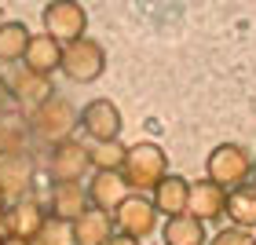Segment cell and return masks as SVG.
Listing matches in <instances>:
<instances>
[{
	"label": "cell",
	"instance_id": "obj_1",
	"mask_svg": "<svg viewBox=\"0 0 256 245\" xmlns=\"http://www.w3.org/2000/svg\"><path fill=\"white\" fill-rule=\"evenodd\" d=\"M121 176H124V183H128L132 194L154 190V186L168 176V154L158 143H132L128 154H124Z\"/></svg>",
	"mask_w": 256,
	"mask_h": 245
},
{
	"label": "cell",
	"instance_id": "obj_2",
	"mask_svg": "<svg viewBox=\"0 0 256 245\" xmlns=\"http://www.w3.org/2000/svg\"><path fill=\"white\" fill-rule=\"evenodd\" d=\"M77 121H80V114L74 110V102H70L66 96H52V99H44L40 106L30 110V128H33V136L44 139V143H52V146L74 139L70 132L77 128Z\"/></svg>",
	"mask_w": 256,
	"mask_h": 245
},
{
	"label": "cell",
	"instance_id": "obj_3",
	"mask_svg": "<svg viewBox=\"0 0 256 245\" xmlns=\"http://www.w3.org/2000/svg\"><path fill=\"white\" fill-rule=\"evenodd\" d=\"M252 176V154L242 143H220L212 154L205 158V180L224 186V190H238L242 183H249Z\"/></svg>",
	"mask_w": 256,
	"mask_h": 245
},
{
	"label": "cell",
	"instance_id": "obj_4",
	"mask_svg": "<svg viewBox=\"0 0 256 245\" xmlns=\"http://www.w3.org/2000/svg\"><path fill=\"white\" fill-rule=\"evenodd\" d=\"M102 70H106V52H102L99 40L80 37L62 48V74L74 84H92V80L102 77Z\"/></svg>",
	"mask_w": 256,
	"mask_h": 245
},
{
	"label": "cell",
	"instance_id": "obj_5",
	"mask_svg": "<svg viewBox=\"0 0 256 245\" xmlns=\"http://www.w3.org/2000/svg\"><path fill=\"white\" fill-rule=\"evenodd\" d=\"M158 220L161 216H158V208H154L150 198L128 194L121 202V208L114 212V230L124 234V238H132V242H143V238H150L158 230Z\"/></svg>",
	"mask_w": 256,
	"mask_h": 245
},
{
	"label": "cell",
	"instance_id": "obj_6",
	"mask_svg": "<svg viewBox=\"0 0 256 245\" xmlns=\"http://www.w3.org/2000/svg\"><path fill=\"white\" fill-rule=\"evenodd\" d=\"M44 33H48L52 40H59L62 48L66 44H74L84 37L88 30V11L80 4H70V0H59V4H48L44 8Z\"/></svg>",
	"mask_w": 256,
	"mask_h": 245
},
{
	"label": "cell",
	"instance_id": "obj_7",
	"mask_svg": "<svg viewBox=\"0 0 256 245\" xmlns=\"http://www.w3.org/2000/svg\"><path fill=\"white\" fill-rule=\"evenodd\" d=\"M88 168H92V158H88L84 143L66 139V143L52 146V154H48V176H52V183H80Z\"/></svg>",
	"mask_w": 256,
	"mask_h": 245
},
{
	"label": "cell",
	"instance_id": "obj_8",
	"mask_svg": "<svg viewBox=\"0 0 256 245\" xmlns=\"http://www.w3.org/2000/svg\"><path fill=\"white\" fill-rule=\"evenodd\" d=\"M80 128H84V136L92 143H114V139L121 136V110L118 102L110 99H92L84 110H80Z\"/></svg>",
	"mask_w": 256,
	"mask_h": 245
},
{
	"label": "cell",
	"instance_id": "obj_9",
	"mask_svg": "<svg viewBox=\"0 0 256 245\" xmlns=\"http://www.w3.org/2000/svg\"><path fill=\"white\" fill-rule=\"evenodd\" d=\"M48 220V212H44V205L37 202V198H18V202L8 205L4 212V227H8V238H22V242H33V234L40 230V224Z\"/></svg>",
	"mask_w": 256,
	"mask_h": 245
},
{
	"label": "cell",
	"instance_id": "obj_10",
	"mask_svg": "<svg viewBox=\"0 0 256 245\" xmlns=\"http://www.w3.org/2000/svg\"><path fill=\"white\" fill-rule=\"evenodd\" d=\"M33 186V158L22 150V154H0V194L18 202L26 198Z\"/></svg>",
	"mask_w": 256,
	"mask_h": 245
},
{
	"label": "cell",
	"instance_id": "obj_11",
	"mask_svg": "<svg viewBox=\"0 0 256 245\" xmlns=\"http://www.w3.org/2000/svg\"><path fill=\"white\" fill-rule=\"evenodd\" d=\"M128 194H132V190H128V183H124L121 172H96L92 183H88V205L99 208V212H106V216L118 212Z\"/></svg>",
	"mask_w": 256,
	"mask_h": 245
},
{
	"label": "cell",
	"instance_id": "obj_12",
	"mask_svg": "<svg viewBox=\"0 0 256 245\" xmlns=\"http://www.w3.org/2000/svg\"><path fill=\"white\" fill-rule=\"evenodd\" d=\"M227 208V190L208 180H194L190 183V198H187V216H194L198 224H208V220H220Z\"/></svg>",
	"mask_w": 256,
	"mask_h": 245
},
{
	"label": "cell",
	"instance_id": "obj_13",
	"mask_svg": "<svg viewBox=\"0 0 256 245\" xmlns=\"http://www.w3.org/2000/svg\"><path fill=\"white\" fill-rule=\"evenodd\" d=\"M8 92H11V99L15 102H26V106H40L44 99H52L55 96V88H52V77H40V74H33V70L26 66H15L11 70V77H8Z\"/></svg>",
	"mask_w": 256,
	"mask_h": 245
},
{
	"label": "cell",
	"instance_id": "obj_14",
	"mask_svg": "<svg viewBox=\"0 0 256 245\" xmlns=\"http://www.w3.org/2000/svg\"><path fill=\"white\" fill-rule=\"evenodd\" d=\"M84 208H92L84 183H52V190H48V216L74 224Z\"/></svg>",
	"mask_w": 256,
	"mask_h": 245
},
{
	"label": "cell",
	"instance_id": "obj_15",
	"mask_svg": "<svg viewBox=\"0 0 256 245\" xmlns=\"http://www.w3.org/2000/svg\"><path fill=\"white\" fill-rule=\"evenodd\" d=\"M187 198H190V180L187 176H176V172H168L165 180H161L154 186V208H158V216H187Z\"/></svg>",
	"mask_w": 256,
	"mask_h": 245
},
{
	"label": "cell",
	"instance_id": "obj_16",
	"mask_svg": "<svg viewBox=\"0 0 256 245\" xmlns=\"http://www.w3.org/2000/svg\"><path fill=\"white\" fill-rule=\"evenodd\" d=\"M22 66L33 70V74H40V77H52L55 70H62V44L52 40L48 33L30 37V48H26V59H22Z\"/></svg>",
	"mask_w": 256,
	"mask_h": 245
},
{
	"label": "cell",
	"instance_id": "obj_17",
	"mask_svg": "<svg viewBox=\"0 0 256 245\" xmlns=\"http://www.w3.org/2000/svg\"><path fill=\"white\" fill-rule=\"evenodd\" d=\"M114 238V216L99 212V208H84L74 220V242L77 245H106Z\"/></svg>",
	"mask_w": 256,
	"mask_h": 245
},
{
	"label": "cell",
	"instance_id": "obj_18",
	"mask_svg": "<svg viewBox=\"0 0 256 245\" xmlns=\"http://www.w3.org/2000/svg\"><path fill=\"white\" fill-rule=\"evenodd\" d=\"M224 216L230 220V227L249 230V234H252V230H256V183H242L238 190L227 194Z\"/></svg>",
	"mask_w": 256,
	"mask_h": 245
},
{
	"label": "cell",
	"instance_id": "obj_19",
	"mask_svg": "<svg viewBox=\"0 0 256 245\" xmlns=\"http://www.w3.org/2000/svg\"><path fill=\"white\" fill-rule=\"evenodd\" d=\"M30 37L33 33L26 30V22H0V66H15L26 59V48H30Z\"/></svg>",
	"mask_w": 256,
	"mask_h": 245
},
{
	"label": "cell",
	"instance_id": "obj_20",
	"mask_svg": "<svg viewBox=\"0 0 256 245\" xmlns=\"http://www.w3.org/2000/svg\"><path fill=\"white\" fill-rule=\"evenodd\" d=\"M161 242L165 245H205V224H198L194 216H172L161 227Z\"/></svg>",
	"mask_w": 256,
	"mask_h": 245
},
{
	"label": "cell",
	"instance_id": "obj_21",
	"mask_svg": "<svg viewBox=\"0 0 256 245\" xmlns=\"http://www.w3.org/2000/svg\"><path fill=\"white\" fill-rule=\"evenodd\" d=\"M124 154H128V146L121 143V139H114V143H92L88 146V158H92V168H96V172H121Z\"/></svg>",
	"mask_w": 256,
	"mask_h": 245
},
{
	"label": "cell",
	"instance_id": "obj_22",
	"mask_svg": "<svg viewBox=\"0 0 256 245\" xmlns=\"http://www.w3.org/2000/svg\"><path fill=\"white\" fill-rule=\"evenodd\" d=\"M33 245H77V242H74V224L48 216V220L40 224V230L33 234Z\"/></svg>",
	"mask_w": 256,
	"mask_h": 245
},
{
	"label": "cell",
	"instance_id": "obj_23",
	"mask_svg": "<svg viewBox=\"0 0 256 245\" xmlns=\"http://www.w3.org/2000/svg\"><path fill=\"white\" fill-rule=\"evenodd\" d=\"M208 245H256V238L249 234V230H238V227H224V230H216L212 242Z\"/></svg>",
	"mask_w": 256,
	"mask_h": 245
},
{
	"label": "cell",
	"instance_id": "obj_24",
	"mask_svg": "<svg viewBox=\"0 0 256 245\" xmlns=\"http://www.w3.org/2000/svg\"><path fill=\"white\" fill-rule=\"evenodd\" d=\"M11 102H15V99H11V92H8V80H0V118L11 110Z\"/></svg>",
	"mask_w": 256,
	"mask_h": 245
},
{
	"label": "cell",
	"instance_id": "obj_25",
	"mask_svg": "<svg viewBox=\"0 0 256 245\" xmlns=\"http://www.w3.org/2000/svg\"><path fill=\"white\" fill-rule=\"evenodd\" d=\"M106 245H139V242H132V238H124V234H114Z\"/></svg>",
	"mask_w": 256,
	"mask_h": 245
},
{
	"label": "cell",
	"instance_id": "obj_26",
	"mask_svg": "<svg viewBox=\"0 0 256 245\" xmlns=\"http://www.w3.org/2000/svg\"><path fill=\"white\" fill-rule=\"evenodd\" d=\"M0 245H33V242H22V238H8V242H0Z\"/></svg>",
	"mask_w": 256,
	"mask_h": 245
},
{
	"label": "cell",
	"instance_id": "obj_27",
	"mask_svg": "<svg viewBox=\"0 0 256 245\" xmlns=\"http://www.w3.org/2000/svg\"><path fill=\"white\" fill-rule=\"evenodd\" d=\"M4 212H8V198L0 194V216H4Z\"/></svg>",
	"mask_w": 256,
	"mask_h": 245
},
{
	"label": "cell",
	"instance_id": "obj_28",
	"mask_svg": "<svg viewBox=\"0 0 256 245\" xmlns=\"http://www.w3.org/2000/svg\"><path fill=\"white\" fill-rule=\"evenodd\" d=\"M252 183H256V161H252Z\"/></svg>",
	"mask_w": 256,
	"mask_h": 245
}]
</instances>
